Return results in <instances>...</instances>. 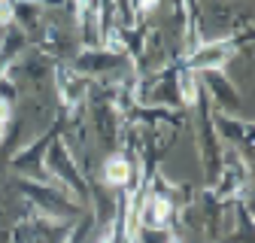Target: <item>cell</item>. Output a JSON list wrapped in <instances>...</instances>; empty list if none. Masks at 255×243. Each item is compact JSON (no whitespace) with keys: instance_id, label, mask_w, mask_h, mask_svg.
Wrapping results in <instances>:
<instances>
[{"instance_id":"cell-1","label":"cell","mask_w":255,"mask_h":243,"mask_svg":"<svg viewBox=\"0 0 255 243\" xmlns=\"http://www.w3.org/2000/svg\"><path fill=\"white\" fill-rule=\"evenodd\" d=\"M46 164H49L52 173L58 176V179H52V186H58L64 195H70V192L85 195V192H88V189H85V179H82V173L76 170V161H73V155H70V149H67V143H64V140H55V143L49 146Z\"/></svg>"},{"instance_id":"cell-2","label":"cell","mask_w":255,"mask_h":243,"mask_svg":"<svg viewBox=\"0 0 255 243\" xmlns=\"http://www.w3.org/2000/svg\"><path fill=\"white\" fill-rule=\"evenodd\" d=\"M21 189L30 195V201H34L37 207L46 210V216H49V219H70V216H76V213H79V204L67 201L64 195H58V192L49 189V186H37V182H21Z\"/></svg>"},{"instance_id":"cell-3","label":"cell","mask_w":255,"mask_h":243,"mask_svg":"<svg viewBox=\"0 0 255 243\" xmlns=\"http://www.w3.org/2000/svg\"><path fill=\"white\" fill-rule=\"evenodd\" d=\"M234 55V46L228 40H216V43H207V46H198L195 52L188 55V70H204V73H219L222 67L231 61Z\"/></svg>"},{"instance_id":"cell-4","label":"cell","mask_w":255,"mask_h":243,"mask_svg":"<svg viewBox=\"0 0 255 243\" xmlns=\"http://www.w3.org/2000/svg\"><path fill=\"white\" fill-rule=\"evenodd\" d=\"M170 201L167 195L161 192H149L137 210V225L146 228V231H164L167 228V219H170Z\"/></svg>"},{"instance_id":"cell-5","label":"cell","mask_w":255,"mask_h":243,"mask_svg":"<svg viewBox=\"0 0 255 243\" xmlns=\"http://www.w3.org/2000/svg\"><path fill=\"white\" fill-rule=\"evenodd\" d=\"M55 82H58V98L64 107H79L82 98H85V79L70 70V67H58L55 73Z\"/></svg>"},{"instance_id":"cell-6","label":"cell","mask_w":255,"mask_h":243,"mask_svg":"<svg viewBox=\"0 0 255 243\" xmlns=\"http://www.w3.org/2000/svg\"><path fill=\"white\" fill-rule=\"evenodd\" d=\"M207 88H210V95L225 107V113H240V101H237V88L222 76V73H207Z\"/></svg>"},{"instance_id":"cell-7","label":"cell","mask_w":255,"mask_h":243,"mask_svg":"<svg viewBox=\"0 0 255 243\" xmlns=\"http://www.w3.org/2000/svg\"><path fill=\"white\" fill-rule=\"evenodd\" d=\"M134 173H137V167H131V161H128L125 155H113V158H107V164H104V182H107V186L125 189V186H131Z\"/></svg>"},{"instance_id":"cell-8","label":"cell","mask_w":255,"mask_h":243,"mask_svg":"<svg viewBox=\"0 0 255 243\" xmlns=\"http://www.w3.org/2000/svg\"><path fill=\"white\" fill-rule=\"evenodd\" d=\"M119 64H122L119 55H110L104 49H94V52H85L76 61V70H82V73H107V70H116Z\"/></svg>"},{"instance_id":"cell-9","label":"cell","mask_w":255,"mask_h":243,"mask_svg":"<svg viewBox=\"0 0 255 243\" xmlns=\"http://www.w3.org/2000/svg\"><path fill=\"white\" fill-rule=\"evenodd\" d=\"M176 98H179L185 107L198 104L201 85H198V79H195V73H191V70H179V76H176Z\"/></svg>"},{"instance_id":"cell-10","label":"cell","mask_w":255,"mask_h":243,"mask_svg":"<svg viewBox=\"0 0 255 243\" xmlns=\"http://www.w3.org/2000/svg\"><path fill=\"white\" fill-rule=\"evenodd\" d=\"M21 46H24V37L18 30H9L3 37V43H0V79H3V73H9V61L21 52Z\"/></svg>"},{"instance_id":"cell-11","label":"cell","mask_w":255,"mask_h":243,"mask_svg":"<svg viewBox=\"0 0 255 243\" xmlns=\"http://www.w3.org/2000/svg\"><path fill=\"white\" fill-rule=\"evenodd\" d=\"M219 131L225 134L231 143H243V140H246V122H234V119H228V116H222V119H219Z\"/></svg>"},{"instance_id":"cell-12","label":"cell","mask_w":255,"mask_h":243,"mask_svg":"<svg viewBox=\"0 0 255 243\" xmlns=\"http://www.w3.org/2000/svg\"><path fill=\"white\" fill-rule=\"evenodd\" d=\"M6 131H9V104L0 101V140L6 137Z\"/></svg>"},{"instance_id":"cell-13","label":"cell","mask_w":255,"mask_h":243,"mask_svg":"<svg viewBox=\"0 0 255 243\" xmlns=\"http://www.w3.org/2000/svg\"><path fill=\"white\" fill-rule=\"evenodd\" d=\"M12 21H15V6L0 3V27H6V24H12Z\"/></svg>"},{"instance_id":"cell-14","label":"cell","mask_w":255,"mask_h":243,"mask_svg":"<svg viewBox=\"0 0 255 243\" xmlns=\"http://www.w3.org/2000/svg\"><path fill=\"white\" fill-rule=\"evenodd\" d=\"M85 231H88V222H85V225H79V228H73V234L64 240V243H82V240H85Z\"/></svg>"}]
</instances>
